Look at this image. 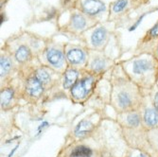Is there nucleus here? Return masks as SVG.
<instances>
[{
  "label": "nucleus",
  "instance_id": "1",
  "mask_svg": "<svg viewBox=\"0 0 158 157\" xmlns=\"http://www.w3.org/2000/svg\"><path fill=\"white\" fill-rule=\"evenodd\" d=\"M93 81H94L93 78H86L79 81L78 83H76L72 87V90H71L73 97L77 99L83 98L91 90Z\"/></svg>",
  "mask_w": 158,
  "mask_h": 157
},
{
  "label": "nucleus",
  "instance_id": "2",
  "mask_svg": "<svg viewBox=\"0 0 158 157\" xmlns=\"http://www.w3.org/2000/svg\"><path fill=\"white\" fill-rule=\"evenodd\" d=\"M82 9L86 13L97 14L104 10V5L99 0H85L82 5Z\"/></svg>",
  "mask_w": 158,
  "mask_h": 157
},
{
  "label": "nucleus",
  "instance_id": "3",
  "mask_svg": "<svg viewBox=\"0 0 158 157\" xmlns=\"http://www.w3.org/2000/svg\"><path fill=\"white\" fill-rule=\"evenodd\" d=\"M27 91L31 96L37 97L42 94L43 92V86L42 82L35 77V78H31L27 81Z\"/></svg>",
  "mask_w": 158,
  "mask_h": 157
},
{
  "label": "nucleus",
  "instance_id": "4",
  "mask_svg": "<svg viewBox=\"0 0 158 157\" xmlns=\"http://www.w3.org/2000/svg\"><path fill=\"white\" fill-rule=\"evenodd\" d=\"M48 61L54 66L60 67L64 64V55L61 51L57 49H49L47 54Z\"/></svg>",
  "mask_w": 158,
  "mask_h": 157
},
{
  "label": "nucleus",
  "instance_id": "5",
  "mask_svg": "<svg viewBox=\"0 0 158 157\" xmlns=\"http://www.w3.org/2000/svg\"><path fill=\"white\" fill-rule=\"evenodd\" d=\"M152 68L151 62L147 60H138L134 63L133 70L135 74H142L144 72H147Z\"/></svg>",
  "mask_w": 158,
  "mask_h": 157
},
{
  "label": "nucleus",
  "instance_id": "6",
  "mask_svg": "<svg viewBox=\"0 0 158 157\" xmlns=\"http://www.w3.org/2000/svg\"><path fill=\"white\" fill-rule=\"evenodd\" d=\"M67 59L71 64H80L84 59V53L78 48L71 49L67 52Z\"/></svg>",
  "mask_w": 158,
  "mask_h": 157
},
{
  "label": "nucleus",
  "instance_id": "7",
  "mask_svg": "<svg viewBox=\"0 0 158 157\" xmlns=\"http://www.w3.org/2000/svg\"><path fill=\"white\" fill-rule=\"evenodd\" d=\"M93 129V124L90 121L82 120L81 121L75 129V134L77 136H83L84 134H88Z\"/></svg>",
  "mask_w": 158,
  "mask_h": 157
},
{
  "label": "nucleus",
  "instance_id": "8",
  "mask_svg": "<svg viewBox=\"0 0 158 157\" xmlns=\"http://www.w3.org/2000/svg\"><path fill=\"white\" fill-rule=\"evenodd\" d=\"M105 37H106V31L103 27H98V30H96L93 32L91 36L92 44L94 46H99L104 41Z\"/></svg>",
  "mask_w": 158,
  "mask_h": 157
},
{
  "label": "nucleus",
  "instance_id": "9",
  "mask_svg": "<svg viewBox=\"0 0 158 157\" xmlns=\"http://www.w3.org/2000/svg\"><path fill=\"white\" fill-rule=\"evenodd\" d=\"M77 79H78V72L76 70H73V69L67 70L64 75V88H69L72 86L76 82Z\"/></svg>",
  "mask_w": 158,
  "mask_h": 157
},
{
  "label": "nucleus",
  "instance_id": "10",
  "mask_svg": "<svg viewBox=\"0 0 158 157\" xmlns=\"http://www.w3.org/2000/svg\"><path fill=\"white\" fill-rule=\"evenodd\" d=\"M144 120L149 126H154L158 123V113L154 109H147L144 115Z\"/></svg>",
  "mask_w": 158,
  "mask_h": 157
},
{
  "label": "nucleus",
  "instance_id": "11",
  "mask_svg": "<svg viewBox=\"0 0 158 157\" xmlns=\"http://www.w3.org/2000/svg\"><path fill=\"white\" fill-rule=\"evenodd\" d=\"M92 151L88 147L79 146L71 152V157H91Z\"/></svg>",
  "mask_w": 158,
  "mask_h": 157
},
{
  "label": "nucleus",
  "instance_id": "12",
  "mask_svg": "<svg viewBox=\"0 0 158 157\" xmlns=\"http://www.w3.org/2000/svg\"><path fill=\"white\" fill-rule=\"evenodd\" d=\"M28 57H30V50L26 47H20L15 53L16 60L21 63L27 61L28 59Z\"/></svg>",
  "mask_w": 158,
  "mask_h": 157
},
{
  "label": "nucleus",
  "instance_id": "13",
  "mask_svg": "<svg viewBox=\"0 0 158 157\" xmlns=\"http://www.w3.org/2000/svg\"><path fill=\"white\" fill-rule=\"evenodd\" d=\"M118 105L121 108H126L128 106H130L132 103L131 97L127 93H120L118 96Z\"/></svg>",
  "mask_w": 158,
  "mask_h": 157
},
{
  "label": "nucleus",
  "instance_id": "14",
  "mask_svg": "<svg viewBox=\"0 0 158 157\" xmlns=\"http://www.w3.org/2000/svg\"><path fill=\"white\" fill-rule=\"evenodd\" d=\"M13 97V91L10 89H6L1 92V105L6 106L10 102Z\"/></svg>",
  "mask_w": 158,
  "mask_h": 157
},
{
  "label": "nucleus",
  "instance_id": "15",
  "mask_svg": "<svg viewBox=\"0 0 158 157\" xmlns=\"http://www.w3.org/2000/svg\"><path fill=\"white\" fill-rule=\"evenodd\" d=\"M72 24L76 28H78V30H81V28H83L86 26V22L84 18L81 15H80V14H75V15H73Z\"/></svg>",
  "mask_w": 158,
  "mask_h": 157
},
{
  "label": "nucleus",
  "instance_id": "16",
  "mask_svg": "<svg viewBox=\"0 0 158 157\" xmlns=\"http://www.w3.org/2000/svg\"><path fill=\"white\" fill-rule=\"evenodd\" d=\"M0 66H1V77H2L10 70V68L11 66V63L8 58H6V57H1V60H0Z\"/></svg>",
  "mask_w": 158,
  "mask_h": 157
},
{
  "label": "nucleus",
  "instance_id": "17",
  "mask_svg": "<svg viewBox=\"0 0 158 157\" xmlns=\"http://www.w3.org/2000/svg\"><path fill=\"white\" fill-rule=\"evenodd\" d=\"M36 78L42 83H46V82L49 81V79H50L48 73L47 72L46 70H44V69H39V70H37V72H36Z\"/></svg>",
  "mask_w": 158,
  "mask_h": 157
},
{
  "label": "nucleus",
  "instance_id": "18",
  "mask_svg": "<svg viewBox=\"0 0 158 157\" xmlns=\"http://www.w3.org/2000/svg\"><path fill=\"white\" fill-rule=\"evenodd\" d=\"M127 4H128L127 0H118V1L114 3V6H113V10L114 12H119V11L123 10L126 8Z\"/></svg>",
  "mask_w": 158,
  "mask_h": 157
},
{
  "label": "nucleus",
  "instance_id": "19",
  "mask_svg": "<svg viewBox=\"0 0 158 157\" xmlns=\"http://www.w3.org/2000/svg\"><path fill=\"white\" fill-rule=\"evenodd\" d=\"M127 122L130 124L131 126H133V127L138 126L139 123H140L139 116L136 115V114H132V115H130V116L127 118Z\"/></svg>",
  "mask_w": 158,
  "mask_h": 157
},
{
  "label": "nucleus",
  "instance_id": "20",
  "mask_svg": "<svg viewBox=\"0 0 158 157\" xmlns=\"http://www.w3.org/2000/svg\"><path fill=\"white\" fill-rule=\"evenodd\" d=\"M105 66V63L104 61L102 60H100V59H96L93 61L92 63V68L96 71H100V70H102Z\"/></svg>",
  "mask_w": 158,
  "mask_h": 157
},
{
  "label": "nucleus",
  "instance_id": "21",
  "mask_svg": "<svg viewBox=\"0 0 158 157\" xmlns=\"http://www.w3.org/2000/svg\"><path fill=\"white\" fill-rule=\"evenodd\" d=\"M151 35L152 36H158V23L151 30Z\"/></svg>",
  "mask_w": 158,
  "mask_h": 157
},
{
  "label": "nucleus",
  "instance_id": "22",
  "mask_svg": "<svg viewBox=\"0 0 158 157\" xmlns=\"http://www.w3.org/2000/svg\"><path fill=\"white\" fill-rule=\"evenodd\" d=\"M48 122H43V123L38 127V129H37V134H41L42 131H43V129H44V128H46V127H48Z\"/></svg>",
  "mask_w": 158,
  "mask_h": 157
},
{
  "label": "nucleus",
  "instance_id": "23",
  "mask_svg": "<svg viewBox=\"0 0 158 157\" xmlns=\"http://www.w3.org/2000/svg\"><path fill=\"white\" fill-rule=\"evenodd\" d=\"M143 17H144V15H142V16H141V17L139 18V20H138V21H137V22H136V23H135V25H134V26H133L132 27H130V31H134V30H135V28H136V27H138V25L140 24V22H141V21L143 20Z\"/></svg>",
  "mask_w": 158,
  "mask_h": 157
},
{
  "label": "nucleus",
  "instance_id": "24",
  "mask_svg": "<svg viewBox=\"0 0 158 157\" xmlns=\"http://www.w3.org/2000/svg\"><path fill=\"white\" fill-rule=\"evenodd\" d=\"M154 107L158 111V93L156 94V96L154 97Z\"/></svg>",
  "mask_w": 158,
  "mask_h": 157
},
{
  "label": "nucleus",
  "instance_id": "25",
  "mask_svg": "<svg viewBox=\"0 0 158 157\" xmlns=\"http://www.w3.org/2000/svg\"><path fill=\"white\" fill-rule=\"evenodd\" d=\"M18 147H19V146H18V145H17V146H16V147H15V148H14V149H13V150H12V151H11V152H10V154H9V155H8V157H11V156H12V155H13V153H14V152H15V151H16V150H17V149H18Z\"/></svg>",
  "mask_w": 158,
  "mask_h": 157
},
{
  "label": "nucleus",
  "instance_id": "26",
  "mask_svg": "<svg viewBox=\"0 0 158 157\" xmlns=\"http://www.w3.org/2000/svg\"><path fill=\"white\" fill-rule=\"evenodd\" d=\"M131 157H147V156L145 154H143V153H139V154H137L135 156H131Z\"/></svg>",
  "mask_w": 158,
  "mask_h": 157
},
{
  "label": "nucleus",
  "instance_id": "27",
  "mask_svg": "<svg viewBox=\"0 0 158 157\" xmlns=\"http://www.w3.org/2000/svg\"><path fill=\"white\" fill-rule=\"evenodd\" d=\"M64 2H65V3H67V2H68V1H69V0H64Z\"/></svg>",
  "mask_w": 158,
  "mask_h": 157
}]
</instances>
